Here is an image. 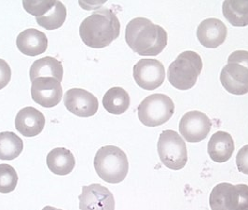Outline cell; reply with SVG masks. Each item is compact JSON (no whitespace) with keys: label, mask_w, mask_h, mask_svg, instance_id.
Masks as SVG:
<instances>
[{"label":"cell","mask_w":248,"mask_h":210,"mask_svg":"<svg viewBox=\"0 0 248 210\" xmlns=\"http://www.w3.org/2000/svg\"><path fill=\"white\" fill-rule=\"evenodd\" d=\"M128 46L142 56H157L167 45V33L150 20L138 17L129 22L125 30Z\"/></svg>","instance_id":"cell-1"},{"label":"cell","mask_w":248,"mask_h":210,"mask_svg":"<svg viewBox=\"0 0 248 210\" xmlns=\"http://www.w3.org/2000/svg\"><path fill=\"white\" fill-rule=\"evenodd\" d=\"M121 24L110 9H100L83 20L79 35L85 45L93 49L108 47L120 36Z\"/></svg>","instance_id":"cell-2"},{"label":"cell","mask_w":248,"mask_h":210,"mask_svg":"<svg viewBox=\"0 0 248 210\" xmlns=\"http://www.w3.org/2000/svg\"><path fill=\"white\" fill-rule=\"evenodd\" d=\"M94 168L105 182L118 184L124 181L128 174L129 162L126 153L121 148L105 146L96 152Z\"/></svg>","instance_id":"cell-3"},{"label":"cell","mask_w":248,"mask_h":210,"mask_svg":"<svg viewBox=\"0 0 248 210\" xmlns=\"http://www.w3.org/2000/svg\"><path fill=\"white\" fill-rule=\"evenodd\" d=\"M202 67V60L198 53L186 50L180 53L169 65L167 78L174 88L186 91L196 84Z\"/></svg>","instance_id":"cell-4"},{"label":"cell","mask_w":248,"mask_h":210,"mask_svg":"<svg viewBox=\"0 0 248 210\" xmlns=\"http://www.w3.org/2000/svg\"><path fill=\"white\" fill-rule=\"evenodd\" d=\"M220 81L225 90L235 96L248 93V51L236 50L228 58V64L220 74Z\"/></svg>","instance_id":"cell-5"},{"label":"cell","mask_w":248,"mask_h":210,"mask_svg":"<svg viewBox=\"0 0 248 210\" xmlns=\"http://www.w3.org/2000/svg\"><path fill=\"white\" fill-rule=\"evenodd\" d=\"M139 121L156 127L168 122L174 113V101L163 94H154L144 99L137 108Z\"/></svg>","instance_id":"cell-6"},{"label":"cell","mask_w":248,"mask_h":210,"mask_svg":"<svg viewBox=\"0 0 248 210\" xmlns=\"http://www.w3.org/2000/svg\"><path fill=\"white\" fill-rule=\"evenodd\" d=\"M212 210H248V185L219 183L209 197Z\"/></svg>","instance_id":"cell-7"},{"label":"cell","mask_w":248,"mask_h":210,"mask_svg":"<svg viewBox=\"0 0 248 210\" xmlns=\"http://www.w3.org/2000/svg\"><path fill=\"white\" fill-rule=\"evenodd\" d=\"M158 152L161 162L169 169L180 170L186 164V143L175 131L165 130L161 133L158 142Z\"/></svg>","instance_id":"cell-8"},{"label":"cell","mask_w":248,"mask_h":210,"mask_svg":"<svg viewBox=\"0 0 248 210\" xmlns=\"http://www.w3.org/2000/svg\"><path fill=\"white\" fill-rule=\"evenodd\" d=\"M133 75L138 86L147 91H153L162 85L165 69L159 60L141 59L135 65Z\"/></svg>","instance_id":"cell-9"},{"label":"cell","mask_w":248,"mask_h":210,"mask_svg":"<svg viewBox=\"0 0 248 210\" xmlns=\"http://www.w3.org/2000/svg\"><path fill=\"white\" fill-rule=\"evenodd\" d=\"M211 121L202 112H186L179 123V132L189 143H198L204 140L211 130Z\"/></svg>","instance_id":"cell-10"},{"label":"cell","mask_w":248,"mask_h":210,"mask_svg":"<svg viewBox=\"0 0 248 210\" xmlns=\"http://www.w3.org/2000/svg\"><path fill=\"white\" fill-rule=\"evenodd\" d=\"M63 101L68 112L81 118L94 116L99 108L98 99L92 93L80 88L68 90Z\"/></svg>","instance_id":"cell-11"},{"label":"cell","mask_w":248,"mask_h":210,"mask_svg":"<svg viewBox=\"0 0 248 210\" xmlns=\"http://www.w3.org/2000/svg\"><path fill=\"white\" fill-rule=\"evenodd\" d=\"M31 97L39 106L53 108L62 100L61 82L54 78H37L32 81Z\"/></svg>","instance_id":"cell-12"},{"label":"cell","mask_w":248,"mask_h":210,"mask_svg":"<svg viewBox=\"0 0 248 210\" xmlns=\"http://www.w3.org/2000/svg\"><path fill=\"white\" fill-rule=\"evenodd\" d=\"M78 199L80 210H115L111 192L98 183L83 186Z\"/></svg>","instance_id":"cell-13"},{"label":"cell","mask_w":248,"mask_h":210,"mask_svg":"<svg viewBox=\"0 0 248 210\" xmlns=\"http://www.w3.org/2000/svg\"><path fill=\"white\" fill-rule=\"evenodd\" d=\"M227 34L225 24L216 18H208L202 21L197 28V38L200 43L209 49L217 48L223 44Z\"/></svg>","instance_id":"cell-14"},{"label":"cell","mask_w":248,"mask_h":210,"mask_svg":"<svg viewBox=\"0 0 248 210\" xmlns=\"http://www.w3.org/2000/svg\"><path fill=\"white\" fill-rule=\"evenodd\" d=\"M45 117L43 113L33 107H26L18 112L15 118L17 131L25 137L37 136L43 131Z\"/></svg>","instance_id":"cell-15"},{"label":"cell","mask_w":248,"mask_h":210,"mask_svg":"<svg viewBox=\"0 0 248 210\" xmlns=\"http://www.w3.org/2000/svg\"><path fill=\"white\" fill-rule=\"evenodd\" d=\"M48 44L47 36L36 28L25 29L16 39L18 49L27 56H37L44 53L48 49Z\"/></svg>","instance_id":"cell-16"},{"label":"cell","mask_w":248,"mask_h":210,"mask_svg":"<svg viewBox=\"0 0 248 210\" xmlns=\"http://www.w3.org/2000/svg\"><path fill=\"white\" fill-rule=\"evenodd\" d=\"M235 149V145L232 136L229 133L218 131L211 136L207 151L212 161L216 162H226L229 161Z\"/></svg>","instance_id":"cell-17"},{"label":"cell","mask_w":248,"mask_h":210,"mask_svg":"<svg viewBox=\"0 0 248 210\" xmlns=\"http://www.w3.org/2000/svg\"><path fill=\"white\" fill-rule=\"evenodd\" d=\"M29 76L31 82L37 78H54L62 82L63 67L62 63L54 57L45 56L33 63L30 67Z\"/></svg>","instance_id":"cell-18"},{"label":"cell","mask_w":248,"mask_h":210,"mask_svg":"<svg viewBox=\"0 0 248 210\" xmlns=\"http://www.w3.org/2000/svg\"><path fill=\"white\" fill-rule=\"evenodd\" d=\"M76 161L73 153L64 148H56L49 152L47 156V165L51 173L65 176L74 169Z\"/></svg>","instance_id":"cell-19"},{"label":"cell","mask_w":248,"mask_h":210,"mask_svg":"<svg viewBox=\"0 0 248 210\" xmlns=\"http://www.w3.org/2000/svg\"><path fill=\"white\" fill-rule=\"evenodd\" d=\"M130 104V96L122 87H113L103 97L104 109L113 115L123 114L129 109Z\"/></svg>","instance_id":"cell-20"},{"label":"cell","mask_w":248,"mask_h":210,"mask_svg":"<svg viewBox=\"0 0 248 210\" xmlns=\"http://www.w3.org/2000/svg\"><path fill=\"white\" fill-rule=\"evenodd\" d=\"M222 13L227 21L233 26L248 25V1H224Z\"/></svg>","instance_id":"cell-21"},{"label":"cell","mask_w":248,"mask_h":210,"mask_svg":"<svg viewBox=\"0 0 248 210\" xmlns=\"http://www.w3.org/2000/svg\"><path fill=\"white\" fill-rule=\"evenodd\" d=\"M24 149L22 138L13 132L0 133V160L12 161L18 158Z\"/></svg>","instance_id":"cell-22"},{"label":"cell","mask_w":248,"mask_h":210,"mask_svg":"<svg viewBox=\"0 0 248 210\" xmlns=\"http://www.w3.org/2000/svg\"><path fill=\"white\" fill-rule=\"evenodd\" d=\"M67 16L65 6L60 1H56L54 6L44 15L36 18L39 26L47 30H55L62 26Z\"/></svg>","instance_id":"cell-23"},{"label":"cell","mask_w":248,"mask_h":210,"mask_svg":"<svg viewBox=\"0 0 248 210\" xmlns=\"http://www.w3.org/2000/svg\"><path fill=\"white\" fill-rule=\"evenodd\" d=\"M19 180L18 174L12 165L2 163L0 164V193H12L17 187Z\"/></svg>","instance_id":"cell-24"},{"label":"cell","mask_w":248,"mask_h":210,"mask_svg":"<svg viewBox=\"0 0 248 210\" xmlns=\"http://www.w3.org/2000/svg\"><path fill=\"white\" fill-rule=\"evenodd\" d=\"M56 1H23L25 11L33 16L40 17L54 6Z\"/></svg>","instance_id":"cell-25"},{"label":"cell","mask_w":248,"mask_h":210,"mask_svg":"<svg viewBox=\"0 0 248 210\" xmlns=\"http://www.w3.org/2000/svg\"><path fill=\"white\" fill-rule=\"evenodd\" d=\"M236 165L239 172L248 175V144L238 151L236 156Z\"/></svg>","instance_id":"cell-26"},{"label":"cell","mask_w":248,"mask_h":210,"mask_svg":"<svg viewBox=\"0 0 248 210\" xmlns=\"http://www.w3.org/2000/svg\"><path fill=\"white\" fill-rule=\"evenodd\" d=\"M12 79V69L10 65L0 58V90L7 86Z\"/></svg>","instance_id":"cell-27"},{"label":"cell","mask_w":248,"mask_h":210,"mask_svg":"<svg viewBox=\"0 0 248 210\" xmlns=\"http://www.w3.org/2000/svg\"><path fill=\"white\" fill-rule=\"evenodd\" d=\"M42 210H58V209H55V208H53V207H50V206H47V207H45V208H43Z\"/></svg>","instance_id":"cell-28"}]
</instances>
